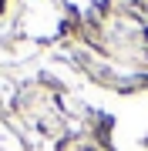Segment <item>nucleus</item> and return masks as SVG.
<instances>
[{
	"mask_svg": "<svg viewBox=\"0 0 148 151\" xmlns=\"http://www.w3.org/2000/svg\"><path fill=\"white\" fill-rule=\"evenodd\" d=\"M0 10H4V0H0Z\"/></svg>",
	"mask_w": 148,
	"mask_h": 151,
	"instance_id": "obj_1",
	"label": "nucleus"
}]
</instances>
